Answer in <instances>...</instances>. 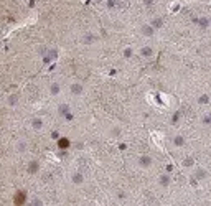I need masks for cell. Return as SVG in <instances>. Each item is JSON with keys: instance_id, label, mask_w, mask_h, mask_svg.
Listing matches in <instances>:
<instances>
[{"instance_id": "obj_20", "label": "cell", "mask_w": 211, "mask_h": 206, "mask_svg": "<svg viewBox=\"0 0 211 206\" xmlns=\"http://www.w3.org/2000/svg\"><path fill=\"white\" fill-rule=\"evenodd\" d=\"M185 165H186V166H190V165H193V160H191V158H186V160H185Z\"/></svg>"}, {"instance_id": "obj_13", "label": "cell", "mask_w": 211, "mask_h": 206, "mask_svg": "<svg viewBox=\"0 0 211 206\" xmlns=\"http://www.w3.org/2000/svg\"><path fill=\"white\" fill-rule=\"evenodd\" d=\"M152 25H153V27H155V28H160V27H162V18H155V20H153V23H152Z\"/></svg>"}, {"instance_id": "obj_8", "label": "cell", "mask_w": 211, "mask_h": 206, "mask_svg": "<svg viewBox=\"0 0 211 206\" xmlns=\"http://www.w3.org/2000/svg\"><path fill=\"white\" fill-rule=\"evenodd\" d=\"M73 181H74V183H83V175H81V173L73 175Z\"/></svg>"}, {"instance_id": "obj_4", "label": "cell", "mask_w": 211, "mask_h": 206, "mask_svg": "<svg viewBox=\"0 0 211 206\" xmlns=\"http://www.w3.org/2000/svg\"><path fill=\"white\" fill-rule=\"evenodd\" d=\"M140 166H150V163H152V160H150V157H140Z\"/></svg>"}, {"instance_id": "obj_17", "label": "cell", "mask_w": 211, "mask_h": 206, "mask_svg": "<svg viewBox=\"0 0 211 206\" xmlns=\"http://www.w3.org/2000/svg\"><path fill=\"white\" fill-rule=\"evenodd\" d=\"M25 148H27V143H25V142L18 143V152H25Z\"/></svg>"}, {"instance_id": "obj_1", "label": "cell", "mask_w": 211, "mask_h": 206, "mask_svg": "<svg viewBox=\"0 0 211 206\" xmlns=\"http://www.w3.org/2000/svg\"><path fill=\"white\" fill-rule=\"evenodd\" d=\"M60 114H61V115H66L68 119H71V114H69V106H66V104H61V106H60Z\"/></svg>"}, {"instance_id": "obj_12", "label": "cell", "mask_w": 211, "mask_h": 206, "mask_svg": "<svg viewBox=\"0 0 211 206\" xmlns=\"http://www.w3.org/2000/svg\"><path fill=\"white\" fill-rule=\"evenodd\" d=\"M168 181H170V178H168L167 175H163V176H162V180H160V183H162L163 186H167V185H168Z\"/></svg>"}, {"instance_id": "obj_16", "label": "cell", "mask_w": 211, "mask_h": 206, "mask_svg": "<svg viewBox=\"0 0 211 206\" xmlns=\"http://www.w3.org/2000/svg\"><path fill=\"white\" fill-rule=\"evenodd\" d=\"M196 176H198V178H204V176H206V171H204V170H198V171H196Z\"/></svg>"}, {"instance_id": "obj_11", "label": "cell", "mask_w": 211, "mask_h": 206, "mask_svg": "<svg viewBox=\"0 0 211 206\" xmlns=\"http://www.w3.org/2000/svg\"><path fill=\"white\" fill-rule=\"evenodd\" d=\"M152 55V50H150V48H142V56H150Z\"/></svg>"}, {"instance_id": "obj_5", "label": "cell", "mask_w": 211, "mask_h": 206, "mask_svg": "<svg viewBox=\"0 0 211 206\" xmlns=\"http://www.w3.org/2000/svg\"><path fill=\"white\" fill-rule=\"evenodd\" d=\"M71 91H73V94H81V92H83V86L76 83V84L71 86Z\"/></svg>"}, {"instance_id": "obj_14", "label": "cell", "mask_w": 211, "mask_h": 206, "mask_svg": "<svg viewBox=\"0 0 211 206\" xmlns=\"http://www.w3.org/2000/svg\"><path fill=\"white\" fill-rule=\"evenodd\" d=\"M58 92H60V86H58V84H53L51 86V94H58Z\"/></svg>"}, {"instance_id": "obj_18", "label": "cell", "mask_w": 211, "mask_h": 206, "mask_svg": "<svg viewBox=\"0 0 211 206\" xmlns=\"http://www.w3.org/2000/svg\"><path fill=\"white\" fill-rule=\"evenodd\" d=\"M199 102H201V104H206V102H208V96L203 94L201 97H199Z\"/></svg>"}, {"instance_id": "obj_15", "label": "cell", "mask_w": 211, "mask_h": 206, "mask_svg": "<svg viewBox=\"0 0 211 206\" xmlns=\"http://www.w3.org/2000/svg\"><path fill=\"white\" fill-rule=\"evenodd\" d=\"M36 170H38V163L32 162V163H30V171H36Z\"/></svg>"}, {"instance_id": "obj_2", "label": "cell", "mask_w": 211, "mask_h": 206, "mask_svg": "<svg viewBox=\"0 0 211 206\" xmlns=\"http://www.w3.org/2000/svg\"><path fill=\"white\" fill-rule=\"evenodd\" d=\"M25 198H27V194H25L23 191H20V193L17 194V198H15V204H23Z\"/></svg>"}, {"instance_id": "obj_3", "label": "cell", "mask_w": 211, "mask_h": 206, "mask_svg": "<svg viewBox=\"0 0 211 206\" xmlns=\"http://www.w3.org/2000/svg\"><path fill=\"white\" fill-rule=\"evenodd\" d=\"M142 33L145 36H152V35H153V28L148 27V25H145V27H142Z\"/></svg>"}, {"instance_id": "obj_9", "label": "cell", "mask_w": 211, "mask_h": 206, "mask_svg": "<svg viewBox=\"0 0 211 206\" xmlns=\"http://www.w3.org/2000/svg\"><path fill=\"white\" fill-rule=\"evenodd\" d=\"M183 143H185V139H183V137H180V135H178V137H175V145H183Z\"/></svg>"}, {"instance_id": "obj_6", "label": "cell", "mask_w": 211, "mask_h": 206, "mask_svg": "<svg viewBox=\"0 0 211 206\" xmlns=\"http://www.w3.org/2000/svg\"><path fill=\"white\" fill-rule=\"evenodd\" d=\"M32 125H33V129H41V127H43V120L41 119H33Z\"/></svg>"}, {"instance_id": "obj_21", "label": "cell", "mask_w": 211, "mask_h": 206, "mask_svg": "<svg viewBox=\"0 0 211 206\" xmlns=\"http://www.w3.org/2000/svg\"><path fill=\"white\" fill-rule=\"evenodd\" d=\"M124 55H125V56H127V58H129V56L132 55V51H130V50H125V53H124Z\"/></svg>"}, {"instance_id": "obj_7", "label": "cell", "mask_w": 211, "mask_h": 206, "mask_svg": "<svg viewBox=\"0 0 211 206\" xmlns=\"http://www.w3.org/2000/svg\"><path fill=\"white\" fill-rule=\"evenodd\" d=\"M58 145H60V148H68V147H69V140L68 139H60Z\"/></svg>"}, {"instance_id": "obj_10", "label": "cell", "mask_w": 211, "mask_h": 206, "mask_svg": "<svg viewBox=\"0 0 211 206\" xmlns=\"http://www.w3.org/2000/svg\"><path fill=\"white\" fill-rule=\"evenodd\" d=\"M17 102H18V97H17V96H10V99H8V104H10V106H15Z\"/></svg>"}, {"instance_id": "obj_19", "label": "cell", "mask_w": 211, "mask_h": 206, "mask_svg": "<svg viewBox=\"0 0 211 206\" xmlns=\"http://www.w3.org/2000/svg\"><path fill=\"white\" fill-rule=\"evenodd\" d=\"M199 25H201V27H208V20L206 18H201V20H199Z\"/></svg>"}]
</instances>
